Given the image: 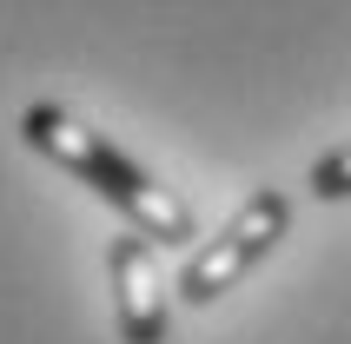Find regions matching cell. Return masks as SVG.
<instances>
[{"instance_id":"cell-1","label":"cell","mask_w":351,"mask_h":344,"mask_svg":"<svg viewBox=\"0 0 351 344\" xmlns=\"http://www.w3.org/2000/svg\"><path fill=\"white\" fill-rule=\"evenodd\" d=\"M20 139H27L34 153H47L60 172H73L80 186H93V192H99V199H106V206H113L133 232H146V238H159V245H186V238H199L193 212L179 206V199L159 186L146 166H133V159L119 153L106 133L80 126L66 106H53V99L27 106V119H20Z\"/></svg>"},{"instance_id":"cell-2","label":"cell","mask_w":351,"mask_h":344,"mask_svg":"<svg viewBox=\"0 0 351 344\" xmlns=\"http://www.w3.org/2000/svg\"><path fill=\"white\" fill-rule=\"evenodd\" d=\"M285 225H292V199H285V192H252V199L232 212V225L219 232L213 245H199L193 258H186L179 298H186V305H213L219 291H232L239 278L285 238Z\"/></svg>"},{"instance_id":"cell-3","label":"cell","mask_w":351,"mask_h":344,"mask_svg":"<svg viewBox=\"0 0 351 344\" xmlns=\"http://www.w3.org/2000/svg\"><path fill=\"white\" fill-rule=\"evenodd\" d=\"M106 278H113V311H119V338L126 344H166V285H159L153 245L146 232H119L106 245Z\"/></svg>"},{"instance_id":"cell-4","label":"cell","mask_w":351,"mask_h":344,"mask_svg":"<svg viewBox=\"0 0 351 344\" xmlns=\"http://www.w3.org/2000/svg\"><path fill=\"white\" fill-rule=\"evenodd\" d=\"M312 192L318 199H351V146H338L312 166Z\"/></svg>"}]
</instances>
